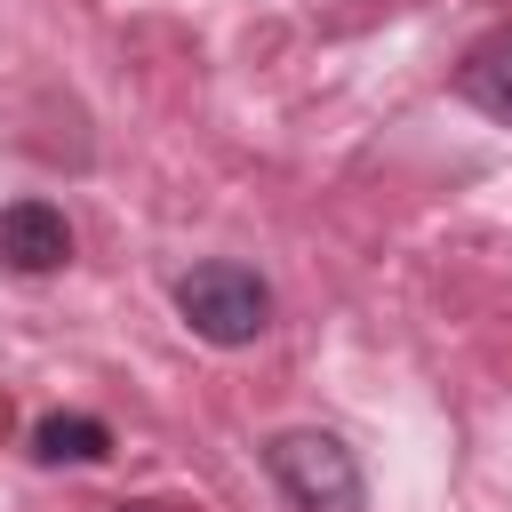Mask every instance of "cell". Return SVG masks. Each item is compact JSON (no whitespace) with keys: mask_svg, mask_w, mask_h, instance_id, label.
<instances>
[{"mask_svg":"<svg viewBox=\"0 0 512 512\" xmlns=\"http://www.w3.org/2000/svg\"><path fill=\"white\" fill-rule=\"evenodd\" d=\"M456 96H464L472 112H488V120L512 128V32H488L480 48H464V64H456Z\"/></svg>","mask_w":512,"mask_h":512,"instance_id":"4","label":"cell"},{"mask_svg":"<svg viewBox=\"0 0 512 512\" xmlns=\"http://www.w3.org/2000/svg\"><path fill=\"white\" fill-rule=\"evenodd\" d=\"M264 472L280 480V496L296 512H360V464H352V448L336 432H312V424L272 432L264 440Z\"/></svg>","mask_w":512,"mask_h":512,"instance_id":"2","label":"cell"},{"mask_svg":"<svg viewBox=\"0 0 512 512\" xmlns=\"http://www.w3.org/2000/svg\"><path fill=\"white\" fill-rule=\"evenodd\" d=\"M176 312H184V328L200 336V344H256L264 328H272V288L248 272V264H192L184 280H176Z\"/></svg>","mask_w":512,"mask_h":512,"instance_id":"1","label":"cell"},{"mask_svg":"<svg viewBox=\"0 0 512 512\" xmlns=\"http://www.w3.org/2000/svg\"><path fill=\"white\" fill-rule=\"evenodd\" d=\"M120 512H160V504H120Z\"/></svg>","mask_w":512,"mask_h":512,"instance_id":"6","label":"cell"},{"mask_svg":"<svg viewBox=\"0 0 512 512\" xmlns=\"http://www.w3.org/2000/svg\"><path fill=\"white\" fill-rule=\"evenodd\" d=\"M64 264H72V224H64V208H48V200H8V208H0V272L48 280V272H64Z\"/></svg>","mask_w":512,"mask_h":512,"instance_id":"3","label":"cell"},{"mask_svg":"<svg viewBox=\"0 0 512 512\" xmlns=\"http://www.w3.org/2000/svg\"><path fill=\"white\" fill-rule=\"evenodd\" d=\"M32 456L40 464H96V456H112V432L96 416H40L32 424Z\"/></svg>","mask_w":512,"mask_h":512,"instance_id":"5","label":"cell"}]
</instances>
